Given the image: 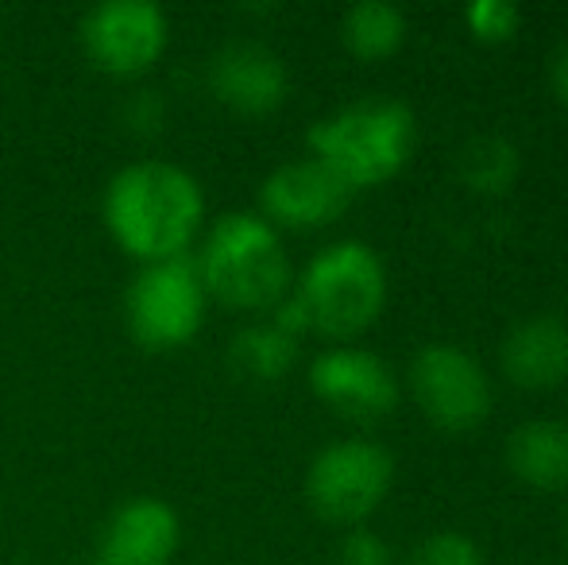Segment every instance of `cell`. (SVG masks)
Returning a JSON list of instances; mask_svg holds the SVG:
<instances>
[{"instance_id": "5bb4252c", "label": "cell", "mask_w": 568, "mask_h": 565, "mask_svg": "<svg viewBox=\"0 0 568 565\" xmlns=\"http://www.w3.org/2000/svg\"><path fill=\"white\" fill-rule=\"evenodd\" d=\"M507 465L541 492L568 488V418H526L507 434Z\"/></svg>"}, {"instance_id": "8fae6325", "label": "cell", "mask_w": 568, "mask_h": 565, "mask_svg": "<svg viewBox=\"0 0 568 565\" xmlns=\"http://www.w3.org/2000/svg\"><path fill=\"white\" fill-rule=\"evenodd\" d=\"M210 93L232 113L263 117L275 113L291 93V70L275 47L260 39H229L210 54L205 67Z\"/></svg>"}, {"instance_id": "6da1fadb", "label": "cell", "mask_w": 568, "mask_h": 565, "mask_svg": "<svg viewBox=\"0 0 568 565\" xmlns=\"http://www.w3.org/2000/svg\"><path fill=\"white\" fill-rule=\"evenodd\" d=\"M101 218L116 249L140 264L190 256L205 229V190L182 163L132 159L105 182Z\"/></svg>"}, {"instance_id": "44dd1931", "label": "cell", "mask_w": 568, "mask_h": 565, "mask_svg": "<svg viewBox=\"0 0 568 565\" xmlns=\"http://www.w3.org/2000/svg\"><path fill=\"white\" fill-rule=\"evenodd\" d=\"M163 121H166V105L159 98V90H135L124 105V124L132 132H143V137H155L163 132Z\"/></svg>"}, {"instance_id": "603a6c76", "label": "cell", "mask_w": 568, "mask_h": 565, "mask_svg": "<svg viewBox=\"0 0 568 565\" xmlns=\"http://www.w3.org/2000/svg\"><path fill=\"white\" fill-rule=\"evenodd\" d=\"M561 538H565V546H568V504H565V515H561Z\"/></svg>"}, {"instance_id": "4fadbf2b", "label": "cell", "mask_w": 568, "mask_h": 565, "mask_svg": "<svg viewBox=\"0 0 568 565\" xmlns=\"http://www.w3.org/2000/svg\"><path fill=\"white\" fill-rule=\"evenodd\" d=\"M499 364L510 384L549 392L568 380V322L561 314L518 317L499 341Z\"/></svg>"}, {"instance_id": "9c48e42d", "label": "cell", "mask_w": 568, "mask_h": 565, "mask_svg": "<svg viewBox=\"0 0 568 565\" xmlns=\"http://www.w3.org/2000/svg\"><path fill=\"white\" fill-rule=\"evenodd\" d=\"M310 392L352 423H375L398 407V376L364 345H329L310 361Z\"/></svg>"}, {"instance_id": "277c9868", "label": "cell", "mask_w": 568, "mask_h": 565, "mask_svg": "<svg viewBox=\"0 0 568 565\" xmlns=\"http://www.w3.org/2000/svg\"><path fill=\"white\" fill-rule=\"evenodd\" d=\"M294 294L306 302L310 330L344 345L359 337L387 306V268L367 241L344 236L306 260L294 280Z\"/></svg>"}, {"instance_id": "3957f363", "label": "cell", "mask_w": 568, "mask_h": 565, "mask_svg": "<svg viewBox=\"0 0 568 565\" xmlns=\"http://www.w3.org/2000/svg\"><path fill=\"white\" fill-rule=\"evenodd\" d=\"M418 121L398 98H359L310 124V155L352 190L379 186L410 163Z\"/></svg>"}, {"instance_id": "52a82bcc", "label": "cell", "mask_w": 568, "mask_h": 565, "mask_svg": "<svg viewBox=\"0 0 568 565\" xmlns=\"http://www.w3.org/2000/svg\"><path fill=\"white\" fill-rule=\"evenodd\" d=\"M78 39L101 74L140 78L171 47V16L155 0H101L82 16Z\"/></svg>"}, {"instance_id": "d6986e66", "label": "cell", "mask_w": 568, "mask_h": 565, "mask_svg": "<svg viewBox=\"0 0 568 565\" xmlns=\"http://www.w3.org/2000/svg\"><path fill=\"white\" fill-rule=\"evenodd\" d=\"M464 23L471 28V36L487 39V43H503L523 28V8L510 0H471L464 8Z\"/></svg>"}, {"instance_id": "5b68a950", "label": "cell", "mask_w": 568, "mask_h": 565, "mask_svg": "<svg viewBox=\"0 0 568 565\" xmlns=\"http://www.w3.org/2000/svg\"><path fill=\"white\" fill-rule=\"evenodd\" d=\"M210 314V294L190 256L140 264L124 291V325L132 341L151 353H174L202 333Z\"/></svg>"}, {"instance_id": "ba28073f", "label": "cell", "mask_w": 568, "mask_h": 565, "mask_svg": "<svg viewBox=\"0 0 568 565\" xmlns=\"http://www.w3.org/2000/svg\"><path fill=\"white\" fill-rule=\"evenodd\" d=\"M410 392L434 426L464 434L491 415V380L484 364L456 341H429L410 356Z\"/></svg>"}, {"instance_id": "8992f818", "label": "cell", "mask_w": 568, "mask_h": 565, "mask_svg": "<svg viewBox=\"0 0 568 565\" xmlns=\"http://www.w3.org/2000/svg\"><path fill=\"white\" fill-rule=\"evenodd\" d=\"M395 484V453L375 437H341L310 457L306 500L325 523H364Z\"/></svg>"}, {"instance_id": "9a60e30c", "label": "cell", "mask_w": 568, "mask_h": 565, "mask_svg": "<svg viewBox=\"0 0 568 565\" xmlns=\"http://www.w3.org/2000/svg\"><path fill=\"white\" fill-rule=\"evenodd\" d=\"M229 361L244 380L275 384V380H283L298 364V337H291V333H283L278 325H271L263 317V322H252L232 333Z\"/></svg>"}, {"instance_id": "7a4b0ae2", "label": "cell", "mask_w": 568, "mask_h": 565, "mask_svg": "<svg viewBox=\"0 0 568 565\" xmlns=\"http://www.w3.org/2000/svg\"><path fill=\"white\" fill-rule=\"evenodd\" d=\"M194 264L210 299L247 314H267L294 286L283 233L255 210L221 213L202 233Z\"/></svg>"}, {"instance_id": "7402d4cb", "label": "cell", "mask_w": 568, "mask_h": 565, "mask_svg": "<svg viewBox=\"0 0 568 565\" xmlns=\"http://www.w3.org/2000/svg\"><path fill=\"white\" fill-rule=\"evenodd\" d=\"M549 85H554L557 101L568 105V39L554 51V59H549Z\"/></svg>"}, {"instance_id": "e0dca14e", "label": "cell", "mask_w": 568, "mask_h": 565, "mask_svg": "<svg viewBox=\"0 0 568 565\" xmlns=\"http://www.w3.org/2000/svg\"><path fill=\"white\" fill-rule=\"evenodd\" d=\"M523 171V151L499 132H479L456 151V174L471 194H507Z\"/></svg>"}, {"instance_id": "7c38bea8", "label": "cell", "mask_w": 568, "mask_h": 565, "mask_svg": "<svg viewBox=\"0 0 568 565\" xmlns=\"http://www.w3.org/2000/svg\"><path fill=\"white\" fill-rule=\"evenodd\" d=\"M182 546V519L159 496H128L105 515L93 546L98 565H171Z\"/></svg>"}, {"instance_id": "ac0fdd59", "label": "cell", "mask_w": 568, "mask_h": 565, "mask_svg": "<svg viewBox=\"0 0 568 565\" xmlns=\"http://www.w3.org/2000/svg\"><path fill=\"white\" fill-rule=\"evenodd\" d=\"M403 565H484V554L464 531H437L422 538Z\"/></svg>"}, {"instance_id": "ffe728a7", "label": "cell", "mask_w": 568, "mask_h": 565, "mask_svg": "<svg viewBox=\"0 0 568 565\" xmlns=\"http://www.w3.org/2000/svg\"><path fill=\"white\" fill-rule=\"evenodd\" d=\"M337 565H395V551L375 531L352 527L337 546Z\"/></svg>"}, {"instance_id": "30bf717a", "label": "cell", "mask_w": 568, "mask_h": 565, "mask_svg": "<svg viewBox=\"0 0 568 565\" xmlns=\"http://www.w3.org/2000/svg\"><path fill=\"white\" fill-rule=\"evenodd\" d=\"M356 190L314 155L286 159L260 182V218L275 229H325L348 210Z\"/></svg>"}, {"instance_id": "2e32d148", "label": "cell", "mask_w": 568, "mask_h": 565, "mask_svg": "<svg viewBox=\"0 0 568 565\" xmlns=\"http://www.w3.org/2000/svg\"><path fill=\"white\" fill-rule=\"evenodd\" d=\"M406 39V12L390 0H356L341 16V43L364 62L387 59Z\"/></svg>"}]
</instances>
